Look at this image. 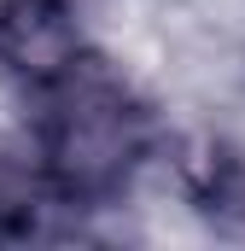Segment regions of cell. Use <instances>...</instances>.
<instances>
[{
	"label": "cell",
	"mask_w": 245,
	"mask_h": 251,
	"mask_svg": "<svg viewBox=\"0 0 245 251\" xmlns=\"http://www.w3.org/2000/svg\"><path fill=\"white\" fill-rule=\"evenodd\" d=\"M24 128L35 140V158L47 170V187L59 193V204L76 210L82 222H94L146 181L170 123L152 88L99 47L76 76H64L59 88L29 100Z\"/></svg>",
	"instance_id": "cell-1"
},
{
	"label": "cell",
	"mask_w": 245,
	"mask_h": 251,
	"mask_svg": "<svg viewBox=\"0 0 245 251\" xmlns=\"http://www.w3.org/2000/svg\"><path fill=\"white\" fill-rule=\"evenodd\" d=\"M99 53V24L88 0H0V88L12 100H41Z\"/></svg>",
	"instance_id": "cell-2"
},
{
	"label": "cell",
	"mask_w": 245,
	"mask_h": 251,
	"mask_svg": "<svg viewBox=\"0 0 245 251\" xmlns=\"http://www.w3.org/2000/svg\"><path fill=\"white\" fill-rule=\"evenodd\" d=\"M47 234H88L76 210H64L47 187L29 128L0 123V240H47Z\"/></svg>",
	"instance_id": "cell-3"
}]
</instances>
